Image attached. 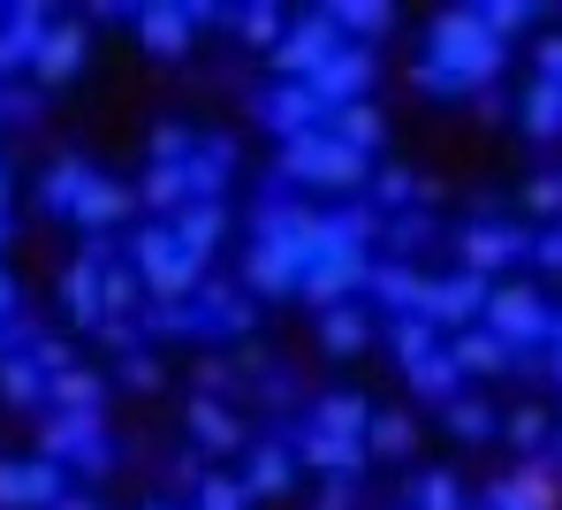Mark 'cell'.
<instances>
[{
  "label": "cell",
  "instance_id": "1",
  "mask_svg": "<svg viewBox=\"0 0 562 510\" xmlns=\"http://www.w3.org/2000/svg\"><path fill=\"white\" fill-rule=\"evenodd\" d=\"M502 62H509V46L486 31V15H479V8H441V15H434V31H426L418 92H441V100L479 92V85H494V77H502Z\"/></svg>",
  "mask_w": 562,
  "mask_h": 510
},
{
  "label": "cell",
  "instance_id": "2",
  "mask_svg": "<svg viewBox=\"0 0 562 510\" xmlns=\"http://www.w3.org/2000/svg\"><path fill=\"white\" fill-rule=\"evenodd\" d=\"M327 236V213H312V206H267L259 213V244L244 252V290L251 298H289V290H304V259H312V244Z\"/></svg>",
  "mask_w": 562,
  "mask_h": 510
},
{
  "label": "cell",
  "instance_id": "3",
  "mask_svg": "<svg viewBox=\"0 0 562 510\" xmlns=\"http://www.w3.org/2000/svg\"><path fill=\"white\" fill-rule=\"evenodd\" d=\"M373 236H380V213H327V236L304 259V298L319 312H335V306H350L358 290H373V259H366Z\"/></svg>",
  "mask_w": 562,
  "mask_h": 510
},
{
  "label": "cell",
  "instance_id": "4",
  "mask_svg": "<svg viewBox=\"0 0 562 510\" xmlns=\"http://www.w3.org/2000/svg\"><path fill=\"white\" fill-rule=\"evenodd\" d=\"M281 176L304 184V191H358V184L373 176V160H366L358 145H342L335 130H304V137L281 145Z\"/></svg>",
  "mask_w": 562,
  "mask_h": 510
},
{
  "label": "cell",
  "instance_id": "5",
  "mask_svg": "<svg viewBox=\"0 0 562 510\" xmlns=\"http://www.w3.org/2000/svg\"><path fill=\"white\" fill-rule=\"evenodd\" d=\"M130 267H137V282H145L160 306H190V298L205 290V267L176 244V229H168V221H153V229H137V236H130Z\"/></svg>",
  "mask_w": 562,
  "mask_h": 510
},
{
  "label": "cell",
  "instance_id": "6",
  "mask_svg": "<svg viewBox=\"0 0 562 510\" xmlns=\"http://www.w3.org/2000/svg\"><path fill=\"white\" fill-rule=\"evenodd\" d=\"M479 328H494L517 358L555 351V312H548V298H540L532 282H494V298H486V320H479Z\"/></svg>",
  "mask_w": 562,
  "mask_h": 510
},
{
  "label": "cell",
  "instance_id": "7",
  "mask_svg": "<svg viewBox=\"0 0 562 510\" xmlns=\"http://www.w3.org/2000/svg\"><path fill=\"white\" fill-rule=\"evenodd\" d=\"M335 54H342V23H335L327 8H312V15L289 23V38L274 46V69H281V85H312Z\"/></svg>",
  "mask_w": 562,
  "mask_h": 510
},
{
  "label": "cell",
  "instance_id": "8",
  "mask_svg": "<svg viewBox=\"0 0 562 510\" xmlns=\"http://www.w3.org/2000/svg\"><path fill=\"white\" fill-rule=\"evenodd\" d=\"M69 496L54 457H0V510H54Z\"/></svg>",
  "mask_w": 562,
  "mask_h": 510
},
{
  "label": "cell",
  "instance_id": "9",
  "mask_svg": "<svg viewBox=\"0 0 562 510\" xmlns=\"http://www.w3.org/2000/svg\"><path fill=\"white\" fill-rule=\"evenodd\" d=\"M486 298H494V282H486V275H434L426 320H434L441 335H464V328L486 320Z\"/></svg>",
  "mask_w": 562,
  "mask_h": 510
},
{
  "label": "cell",
  "instance_id": "10",
  "mask_svg": "<svg viewBox=\"0 0 562 510\" xmlns=\"http://www.w3.org/2000/svg\"><path fill=\"white\" fill-rule=\"evenodd\" d=\"M38 457H54V465L69 457V465H85V473H106V426H99V411H54Z\"/></svg>",
  "mask_w": 562,
  "mask_h": 510
},
{
  "label": "cell",
  "instance_id": "11",
  "mask_svg": "<svg viewBox=\"0 0 562 510\" xmlns=\"http://www.w3.org/2000/svg\"><path fill=\"white\" fill-rule=\"evenodd\" d=\"M312 92H319V107H327V114L358 107L366 92H373V46H342V54L312 77Z\"/></svg>",
  "mask_w": 562,
  "mask_h": 510
},
{
  "label": "cell",
  "instance_id": "12",
  "mask_svg": "<svg viewBox=\"0 0 562 510\" xmlns=\"http://www.w3.org/2000/svg\"><path fill=\"white\" fill-rule=\"evenodd\" d=\"M517 252H532V236L517 221H471L464 229V275H486L494 282V267H509Z\"/></svg>",
  "mask_w": 562,
  "mask_h": 510
},
{
  "label": "cell",
  "instance_id": "13",
  "mask_svg": "<svg viewBox=\"0 0 562 510\" xmlns=\"http://www.w3.org/2000/svg\"><path fill=\"white\" fill-rule=\"evenodd\" d=\"M85 46H92V31H85L77 15H54V31H46V46H38L31 77H38V85H69V77L85 69Z\"/></svg>",
  "mask_w": 562,
  "mask_h": 510
},
{
  "label": "cell",
  "instance_id": "14",
  "mask_svg": "<svg viewBox=\"0 0 562 510\" xmlns=\"http://www.w3.org/2000/svg\"><path fill=\"white\" fill-rule=\"evenodd\" d=\"M562 503V488H555V465H517L509 480H494L486 488V510H555Z\"/></svg>",
  "mask_w": 562,
  "mask_h": 510
},
{
  "label": "cell",
  "instance_id": "15",
  "mask_svg": "<svg viewBox=\"0 0 562 510\" xmlns=\"http://www.w3.org/2000/svg\"><path fill=\"white\" fill-rule=\"evenodd\" d=\"M46 31H54V15H46V8H31V0H23V8H8V15H0V77H8V69H31V62H38V46H46Z\"/></svg>",
  "mask_w": 562,
  "mask_h": 510
},
{
  "label": "cell",
  "instance_id": "16",
  "mask_svg": "<svg viewBox=\"0 0 562 510\" xmlns=\"http://www.w3.org/2000/svg\"><path fill=\"white\" fill-rule=\"evenodd\" d=\"M373 298H380L387 312H395V320H403V312H418V320H426V298H434V275H418L411 259H380V267H373Z\"/></svg>",
  "mask_w": 562,
  "mask_h": 510
},
{
  "label": "cell",
  "instance_id": "17",
  "mask_svg": "<svg viewBox=\"0 0 562 510\" xmlns=\"http://www.w3.org/2000/svg\"><path fill=\"white\" fill-rule=\"evenodd\" d=\"M190 23H205V8H176V0L137 8V38H145L153 54H183V46H190Z\"/></svg>",
  "mask_w": 562,
  "mask_h": 510
},
{
  "label": "cell",
  "instance_id": "18",
  "mask_svg": "<svg viewBox=\"0 0 562 510\" xmlns=\"http://www.w3.org/2000/svg\"><path fill=\"white\" fill-rule=\"evenodd\" d=\"M296 457L312 465V473H327V480H350L373 450L366 442H350V434H319V426H304V442H296Z\"/></svg>",
  "mask_w": 562,
  "mask_h": 510
},
{
  "label": "cell",
  "instance_id": "19",
  "mask_svg": "<svg viewBox=\"0 0 562 510\" xmlns=\"http://www.w3.org/2000/svg\"><path fill=\"white\" fill-rule=\"evenodd\" d=\"M168 229H176V244H183L190 259H198V267H205V259H213V244H221V236H228V213H221V199H190L183 213H176V221H168Z\"/></svg>",
  "mask_w": 562,
  "mask_h": 510
},
{
  "label": "cell",
  "instance_id": "20",
  "mask_svg": "<svg viewBox=\"0 0 562 510\" xmlns=\"http://www.w3.org/2000/svg\"><path fill=\"white\" fill-rule=\"evenodd\" d=\"M289 480H296V450L259 442L251 465H244V496H251V503H274V496H289Z\"/></svg>",
  "mask_w": 562,
  "mask_h": 510
},
{
  "label": "cell",
  "instance_id": "21",
  "mask_svg": "<svg viewBox=\"0 0 562 510\" xmlns=\"http://www.w3.org/2000/svg\"><path fill=\"white\" fill-rule=\"evenodd\" d=\"M267 122H274L281 137H304V130H327V107H319V92H312V85H274Z\"/></svg>",
  "mask_w": 562,
  "mask_h": 510
},
{
  "label": "cell",
  "instance_id": "22",
  "mask_svg": "<svg viewBox=\"0 0 562 510\" xmlns=\"http://www.w3.org/2000/svg\"><path fill=\"white\" fill-rule=\"evenodd\" d=\"M304 426H319V434H350V442H366L373 434V404L358 397V389H335V397H319Z\"/></svg>",
  "mask_w": 562,
  "mask_h": 510
},
{
  "label": "cell",
  "instance_id": "23",
  "mask_svg": "<svg viewBox=\"0 0 562 510\" xmlns=\"http://www.w3.org/2000/svg\"><path fill=\"white\" fill-rule=\"evenodd\" d=\"M137 191H130V184H106V176H92V191H85V199H77V213H69V221H85V229H114V221H130V213H137Z\"/></svg>",
  "mask_w": 562,
  "mask_h": 510
},
{
  "label": "cell",
  "instance_id": "24",
  "mask_svg": "<svg viewBox=\"0 0 562 510\" xmlns=\"http://www.w3.org/2000/svg\"><path fill=\"white\" fill-rule=\"evenodd\" d=\"M449 358H457L464 374H509V366H517V351H509L494 328H464V335H449Z\"/></svg>",
  "mask_w": 562,
  "mask_h": 510
},
{
  "label": "cell",
  "instance_id": "25",
  "mask_svg": "<svg viewBox=\"0 0 562 510\" xmlns=\"http://www.w3.org/2000/svg\"><path fill=\"white\" fill-rule=\"evenodd\" d=\"M441 343H449V335H441L434 320H418V312L387 320V351H395V366H403V374H418V366H426V358H434Z\"/></svg>",
  "mask_w": 562,
  "mask_h": 510
},
{
  "label": "cell",
  "instance_id": "26",
  "mask_svg": "<svg viewBox=\"0 0 562 510\" xmlns=\"http://www.w3.org/2000/svg\"><path fill=\"white\" fill-rule=\"evenodd\" d=\"M61 306L77 328H99L106 320V298H99V259H69V275H61Z\"/></svg>",
  "mask_w": 562,
  "mask_h": 510
},
{
  "label": "cell",
  "instance_id": "27",
  "mask_svg": "<svg viewBox=\"0 0 562 510\" xmlns=\"http://www.w3.org/2000/svg\"><path fill=\"white\" fill-rule=\"evenodd\" d=\"M517 122H525V137H562V85H548V77H532L525 85V100H517Z\"/></svg>",
  "mask_w": 562,
  "mask_h": 510
},
{
  "label": "cell",
  "instance_id": "28",
  "mask_svg": "<svg viewBox=\"0 0 562 510\" xmlns=\"http://www.w3.org/2000/svg\"><path fill=\"white\" fill-rule=\"evenodd\" d=\"M38 191H46L54 213H77V199L92 191V160H85V153H61V160L46 168V184H38Z\"/></svg>",
  "mask_w": 562,
  "mask_h": 510
},
{
  "label": "cell",
  "instance_id": "29",
  "mask_svg": "<svg viewBox=\"0 0 562 510\" xmlns=\"http://www.w3.org/2000/svg\"><path fill=\"white\" fill-rule=\"evenodd\" d=\"M319 343H327L335 358H358V351L373 343V320H366L358 306H335L327 320H319Z\"/></svg>",
  "mask_w": 562,
  "mask_h": 510
},
{
  "label": "cell",
  "instance_id": "30",
  "mask_svg": "<svg viewBox=\"0 0 562 510\" xmlns=\"http://www.w3.org/2000/svg\"><path fill=\"white\" fill-rule=\"evenodd\" d=\"M190 434H198L205 450H236V442H244L236 411H228V404H213V397H190Z\"/></svg>",
  "mask_w": 562,
  "mask_h": 510
},
{
  "label": "cell",
  "instance_id": "31",
  "mask_svg": "<svg viewBox=\"0 0 562 510\" xmlns=\"http://www.w3.org/2000/svg\"><path fill=\"white\" fill-rule=\"evenodd\" d=\"M228 168H236V145H198L190 153V199H221V184H228Z\"/></svg>",
  "mask_w": 562,
  "mask_h": 510
},
{
  "label": "cell",
  "instance_id": "32",
  "mask_svg": "<svg viewBox=\"0 0 562 510\" xmlns=\"http://www.w3.org/2000/svg\"><path fill=\"white\" fill-rule=\"evenodd\" d=\"M0 397H8V404H38V397H46V374H38L31 351H8V358H0Z\"/></svg>",
  "mask_w": 562,
  "mask_h": 510
},
{
  "label": "cell",
  "instance_id": "33",
  "mask_svg": "<svg viewBox=\"0 0 562 510\" xmlns=\"http://www.w3.org/2000/svg\"><path fill=\"white\" fill-rule=\"evenodd\" d=\"M327 130H335L342 145H358V153H373L380 137H387V122H380L373 100H358V107H342V114H327Z\"/></svg>",
  "mask_w": 562,
  "mask_h": 510
},
{
  "label": "cell",
  "instance_id": "34",
  "mask_svg": "<svg viewBox=\"0 0 562 510\" xmlns=\"http://www.w3.org/2000/svg\"><path fill=\"white\" fill-rule=\"evenodd\" d=\"M99 298H106V320H130L137 298H145V282H137V267L130 259H114V267H99Z\"/></svg>",
  "mask_w": 562,
  "mask_h": 510
},
{
  "label": "cell",
  "instance_id": "35",
  "mask_svg": "<svg viewBox=\"0 0 562 510\" xmlns=\"http://www.w3.org/2000/svg\"><path fill=\"white\" fill-rule=\"evenodd\" d=\"M137 199L153 206V213H168V221H176V213H183V206H190V160H183V168H153Z\"/></svg>",
  "mask_w": 562,
  "mask_h": 510
},
{
  "label": "cell",
  "instance_id": "36",
  "mask_svg": "<svg viewBox=\"0 0 562 510\" xmlns=\"http://www.w3.org/2000/svg\"><path fill=\"white\" fill-rule=\"evenodd\" d=\"M403 381H411L418 397H441V404H457V381H464V366H457V358H449V343H441V351H434L418 374H403Z\"/></svg>",
  "mask_w": 562,
  "mask_h": 510
},
{
  "label": "cell",
  "instance_id": "37",
  "mask_svg": "<svg viewBox=\"0 0 562 510\" xmlns=\"http://www.w3.org/2000/svg\"><path fill=\"white\" fill-rule=\"evenodd\" d=\"M46 397H54L61 411H99V397H106V389H99V374L69 366V374H54V381H46Z\"/></svg>",
  "mask_w": 562,
  "mask_h": 510
},
{
  "label": "cell",
  "instance_id": "38",
  "mask_svg": "<svg viewBox=\"0 0 562 510\" xmlns=\"http://www.w3.org/2000/svg\"><path fill=\"white\" fill-rule=\"evenodd\" d=\"M411 442H418V426H411L403 411H373V434H366V450H380V457H411Z\"/></svg>",
  "mask_w": 562,
  "mask_h": 510
},
{
  "label": "cell",
  "instance_id": "39",
  "mask_svg": "<svg viewBox=\"0 0 562 510\" xmlns=\"http://www.w3.org/2000/svg\"><path fill=\"white\" fill-rule=\"evenodd\" d=\"M327 15H335L342 31H373V38L387 31V23H395V8H387V0H335Z\"/></svg>",
  "mask_w": 562,
  "mask_h": 510
},
{
  "label": "cell",
  "instance_id": "40",
  "mask_svg": "<svg viewBox=\"0 0 562 510\" xmlns=\"http://www.w3.org/2000/svg\"><path fill=\"white\" fill-rule=\"evenodd\" d=\"M236 31H244V46H267V54L289 38V31H281V8H267V0H259V8H236Z\"/></svg>",
  "mask_w": 562,
  "mask_h": 510
},
{
  "label": "cell",
  "instance_id": "41",
  "mask_svg": "<svg viewBox=\"0 0 562 510\" xmlns=\"http://www.w3.org/2000/svg\"><path fill=\"white\" fill-rule=\"evenodd\" d=\"M411 510H464V488L449 473H418L411 480Z\"/></svg>",
  "mask_w": 562,
  "mask_h": 510
},
{
  "label": "cell",
  "instance_id": "42",
  "mask_svg": "<svg viewBox=\"0 0 562 510\" xmlns=\"http://www.w3.org/2000/svg\"><path fill=\"white\" fill-rule=\"evenodd\" d=\"M449 434H457V442H486V434H494V411L479 404V397H457V404H449Z\"/></svg>",
  "mask_w": 562,
  "mask_h": 510
},
{
  "label": "cell",
  "instance_id": "43",
  "mask_svg": "<svg viewBox=\"0 0 562 510\" xmlns=\"http://www.w3.org/2000/svg\"><path fill=\"white\" fill-rule=\"evenodd\" d=\"M479 15H486V31H494V38H502V46H509V31H525V23H532V15H540V8H532V0H486V8H479Z\"/></svg>",
  "mask_w": 562,
  "mask_h": 510
},
{
  "label": "cell",
  "instance_id": "44",
  "mask_svg": "<svg viewBox=\"0 0 562 510\" xmlns=\"http://www.w3.org/2000/svg\"><path fill=\"white\" fill-rule=\"evenodd\" d=\"M190 160V130L183 122H160V130H153V168H183Z\"/></svg>",
  "mask_w": 562,
  "mask_h": 510
},
{
  "label": "cell",
  "instance_id": "45",
  "mask_svg": "<svg viewBox=\"0 0 562 510\" xmlns=\"http://www.w3.org/2000/svg\"><path fill=\"white\" fill-rule=\"evenodd\" d=\"M548 426H555L548 411H540V404H525L517 419H509V442H517V450H548Z\"/></svg>",
  "mask_w": 562,
  "mask_h": 510
},
{
  "label": "cell",
  "instance_id": "46",
  "mask_svg": "<svg viewBox=\"0 0 562 510\" xmlns=\"http://www.w3.org/2000/svg\"><path fill=\"white\" fill-rule=\"evenodd\" d=\"M525 206L548 213V221H562V176H532V184H525Z\"/></svg>",
  "mask_w": 562,
  "mask_h": 510
},
{
  "label": "cell",
  "instance_id": "47",
  "mask_svg": "<svg viewBox=\"0 0 562 510\" xmlns=\"http://www.w3.org/2000/svg\"><path fill=\"white\" fill-rule=\"evenodd\" d=\"M251 496H244V480H205L198 488V510H244Z\"/></svg>",
  "mask_w": 562,
  "mask_h": 510
},
{
  "label": "cell",
  "instance_id": "48",
  "mask_svg": "<svg viewBox=\"0 0 562 510\" xmlns=\"http://www.w3.org/2000/svg\"><path fill=\"white\" fill-rule=\"evenodd\" d=\"M31 358H38V374H46V381H54V374H69V343H61V335H38V343H31Z\"/></svg>",
  "mask_w": 562,
  "mask_h": 510
},
{
  "label": "cell",
  "instance_id": "49",
  "mask_svg": "<svg viewBox=\"0 0 562 510\" xmlns=\"http://www.w3.org/2000/svg\"><path fill=\"white\" fill-rule=\"evenodd\" d=\"M426 236H434V229H426L418 213H403V221H387V244H395V252H418Z\"/></svg>",
  "mask_w": 562,
  "mask_h": 510
},
{
  "label": "cell",
  "instance_id": "50",
  "mask_svg": "<svg viewBox=\"0 0 562 510\" xmlns=\"http://www.w3.org/2000/svg\"><path fill=\"white\" fill-rule=\"evenodd\" d=\"M532 252H540V267H548V275H562V221H548V229L532 236Z\"/></svg>",
  "mask_w": 562,
  "mask_h": 510
},
{
  "label": "cell",
  "instance_id": "51",
  "mask_svg": "<svg viewBox=\"0 0 562 510\" xmlns=\"http://www.w3.org/2000/svg\"><path fill=\"white\" fill-rule=\"evenodd\" d=\"M411 199V168H380V206H403Z\"/></svg>",
  "mask_w": 562,
  "mask_h": 510
},
{
  "label": "cell",
  "instance_id": "52",
  "mask_svg": "<svg viewBox=\"0 0 562 510\" xmlns=\"http://www.w3.org/2000/svg\"><path fill=\"white\" fill-rule=\"evenodd\" d=\"M540 77H548V85H562V31H548V38H540Z\"/></svg>",
  "mask_w": 562,
  "mask_h": 510
},
{
  "label": "cell",
  "instance_id": "53",
  "mask_svg": "<svg viewBox=\"0 0 562 510\" xmlns=\"http://www.w3.org/2000/svg\"><path fill=\"white\" fill-rule=\"evenodd\" d=\"M358 503V488H350V480H327V488H319V510H350Z\"/></svg>",
  "mask_w": 562,
  "mask_h": 510
},
{
  "label": "cell",
  "instance_id": "54",
  "mask_svg": "<svg viewBox=\"0 0 562 510\" xmlns=\"http://www.w3.org/2000/svg\"><path fill=\"white\" fill-rule=\"evenodd\" d=\"M122 374H130V389H160V366H153V358H130Z\"/></svg>",
  "mask_w": 562,
  "mask_h": 510
},
{
  "label": "cell",
  "instance_id": "55",
  "mask_svg": "<svg viewBox=\"0 0 562 510\" xmlns=\"http://www.w3.org/2000/svg\"><path fill=\"white\" fill-rule=\"evenodd\" d=\"M8 312H15V282L0 275V328H8Z\"/></svg>",
  "mask_w": 562,
  "mask_h": 510
},
{
  "label": "cell",
  "instance_id": "56",
  "mask_svg": "<svg viewBox=\"0 0 562 510\" xmlns=\"http://www.w3.org/2000/svg\"><path fill=\"white\" fill-rule=\"evenodd\" d=\"M54 510H99V503H92V496H61Z\"/></svg>",
  "mask_w": 562,
  "mask_h": 510
},
{
  "label": "cell",
  "instance_id": "57",
  "mask_svg": "<svg viewBox=\"0 0 562 510\" xmlns=\"http://www.w3.org/2000/svg\"><path fill=\"white\" fill-rule=\"evenodd\" d=\"M0 213H8V160H0Z\"/></svg>",
  "mask_w": 562,
  "mask_h": 510
},
{
  "label": "cell",
  "instance_id": "58",
  "mask_svg": "<svg viewBox=\"0 0 562 510\" xmlns=\"http://www.w3.org/2000/svg\"><path fill=\"white\" fill-rule=\"evenodd\" d=\"M555 381H562V343H555Z\"/></svg>",
  "mask_w": 562,
  "mask_h": 510
},
{
  "label": "cell",
  "instance_id": "59",
  "mask_svg": "<svg viewBox=\"0 0 562 510\" xmlns=\"http://www.w3.org/2000/svg\"><path fill=\"white\" fill-rule=\"evenodd\" d=\"M555 343H562V312H555Z\"/></svg>",
  "mask_w": 562,
  "mask_h": 510
},
{
  "label": "cell",
  "instance_id": "60",
  "mask_svg": "<svg viewBox=\"0 0 562 510\" xmlns=\"http://www.w3.org/2000/svg\"><path fill=\"white\" fill-rule=\"evenodd\" d=\"M153 510H168V503H153Z\"/></svg>",
  "mask_w": 562,
  "mask_h": 510
},
{
  "label": "cell",
  "instance_id": "61",
  "mask_svg": "<svg viewBox=\"0 0 562 510\" xmlns=\"http://www.w3.org/2000/svg\"><path fill=\"white\" fill-rule=\"evenodd\" d=\"M479 510H486V503H479Z\"/></svg>",
  "mask_w": 562,
  "mask_h": 510
}]
</instances>
